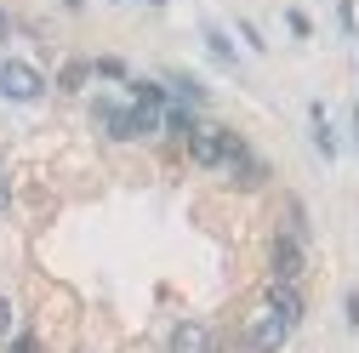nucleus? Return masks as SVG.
<instances>
[{
  "label": "nucleus",
  "instance_id": "f03ea898",
  "mask_svg": "<svg viewBox=\"0 0 359 353\" xmlns=\"http://www.w3.org/2000/svg\"><path fill=\"white\" fill-rule=\"evenodd\" d=\"M291 331H297V325H285V319L274 314V307H268V302H262V307H257V314L245 319V347H251V353H280Z\"/></svg>",
  "mask_w": 359,
  "mask_h": 353
},
{
  "label": "nucleus",
  "instance_id": "f257e3e1",
  "mask_svg": "<svg viewBox=\"0 0 359 353\" xmlns=\"http://www.w3.org/2000/svg\"><path fill=\"white\" fill-rule=\"evenodd\" d=\"M0 97H6V103H40V97H46V80H40L34 63L6 57V63H0Z\"/></svg>",
  "mask_w": 359,
  "mask_h": 353
},
{
  "label": "nucleus",
  "instance_id": "20e7f679",
  "mask_svg": "<svg viewBox=\"0 0 359 353\" xmlns=\"http://www.w3.org/2000/svg\"><path fill=\"white\" fill-rule=\"evenodd\" d=\"M302 274H308L302 240H297V234H280V240H274V279H291V285H297Z\"/></svg>",
  "mask_w": 359,
  "mask_h": 353
},
{
  "label": "nucleus",
  "instance_id": "9b49d317",
  "mask_svg": "<svg viewBox=\"0 0 359 353\" xmlns=\"http://www.w3.org/2000/svg\"><path fill=\"white\" fill-rule=\"evenodd\" d=\"M313 143H320V154H337V143H331V125H325V109H313Z\"/></svg>",
  "mask_w": 359,
  "mask_h": 353
},
{
  "label": "nucleus",
  "instance_id": "0eeeda50",
  "mask_svg": "<svg viewBox=\"0 0 359 353\" xmlns=\"http://www.w3.org/2000/svg\"><path fill=\"white\" fill-rule=\"evenodd\" d=\"M268 307H274L285 325H302V314H308V307H302V291H297L291 279H268Z\"/></svg>",
  "mask_w": 359,
  "mask_h": 353
},
{
  "label": "nucleus",
  "instance_id": "1a4fd4ad",
  "mask_svg": "<svg viewBox=\"0 0 359 353\" xmlns=\"http://www.w3.org/2000/svg\"><path fill=\"white\" fill-rule=\"evenodd\" d=\"M92 74H97L92 63H63V69H57V85H63V92H80V85L92 80Z\"/></svg>",
  "mask_w": 359,
  "mask_h": 353
},
{
  "label": "nucleus",
  "instance_id": "9d476101",
  "mask_svg": "<svg viewBox=\"0 0 359 353\" xmlns=\"http://www.w3.org/2000/svg\"><path fill=\"white\" fill-rule=\"evenodd\" d=\"M131 97L149 103V109H165V85H154V80H131Z\"/></svg>",
  "mask_w": 359,
  "mask_h": 353
},
{
  "label": "nucleus",
  "instance_id": "f8f14e48",
  "mask_svg": "<svg viewBox=\"0 0 359 353\" xmlns=\"http://www.w3.org/2000/svg\"><path fill=\"white\" fill-rule=\"evenodd\" d=\"M165 125L177 131V137H189V131H194V114H183V109H165Z\"/></svg>",
  "mask_w": 359,
  "mask_h": 353
},
{
  "label": "nucleus",
  "instance_id": "6e6552de",
  "mask_svg": "<svg viewBox=\"0 0 359 353\" xmlns=\"http://www.w3.org/2000/svg\"><path fill=\"white\" fill-rule=\"evenodd\" d=\"M222 171H229L234 176V183H262V165H257V154L245 148V137H240V131H234V137H229V165H222Z\"/></svg>",
  "mask_w": 359,
  "mask_h": 353
},
{
  "label": "nucleus",
  "instance_id": "39448f33",
  "mask_svg": "<svg viewBox=\"0 0 359 353\" xmlns=\"http://www.w3.org/2000/svg\"><path fill=\"white\" fill-rule=\"evenodd\" d=\"M165 353H217V336H211V325L183 319V325H171V347Z\"/></svg>",
  "mask_w": 359,
  "mask_h": 353
},
{
  "label": "nucleus",
  "instance_id": "7ed1b4c3",
  "mask_svg": "<svg viewBox=\"0 0 359 353\" xmlns=\"http://www.w3.org/2000/svg\"><path fill=\"white\" fill-rule=\"evenodd\" d=\"M229 137H234V131H222V125H194L183 143H189V160H194V165L222 171V165H229Z\"/></svg>",
  "mask_w": 359,
  "mask_h": 353
},
{
  "label": "nucleus",
  "instance_id": "f3484780",
  "mask_svg": "<svg viewBox=\"0 0 359 353\" xmlns=\"http://www.w3.org/2000/svg\"><path fill=\"white\" fill-rule=\"evenodd\" d=\"M154 6H165V0H154Z\"/></svg>",
  "mask_w": 359,
  "mask_h": 353
},
{
  "label": "nucleus",
  "instance_id": "2eb2a0df",
  "mask_svg": "<svg viewBox=\"0 0 359 353\" xmlns=\"http://www.w3.org/2000/svg\"><path fill=\"white\" fill-rule=\"evenodd\" d=\"M12 211V176H0V216Z\"/></svg>",
  "mask_w": 359,
  "mask_h": 353
},
{
  "label": "nucleus",
  "instance_id": "ddd939ff",
  "mask_svg": "<svg viewBox=\"0 0 359 353\" xmlns=\"http://www.w3.org/2000/svg\"><path fill=\"white\" fill-rule=\"evenodd\" d=\"M92 69H97V74H103V80H126V63H120V57H97V63H92Z\"/></svg>",
  "mask_w": 359,
  "mask_h": 353
},
{
  "label": "nucleus",
  "instance_id": "4468645a",
  "mask_svg": "<svg viewBox=\"0 0 359 353\" xmlns=\"http://www.w3.org/2000/svg\"><path fill=\"white\" fill-rule=\"evenodd\" d=\"M6 336H12V302L0 296V342H6Z\"/></svg>",
  "mask_w": 359,
  "mask_h": 353
},
{
  "label": "nucleus",
  "instance_id": "dca6fc26",
  "mask_svg": "<svg viewBox=\"0 0 359 353\" xmlns=\"http://www.w3.org/2000/svg\"><path fill=\"white\" fill-rule=\"evenodd\" d=\"M353 143H359V109H353Z\"/></svg>",
  "mask_w": 359,
  "mask_h": 353
},
{
  "label": "nucleus",
  "instance_id": "423d86ee",
  "mask_svg": "<svg viewBox=\"0 0 359 353\" xmlns=\"http://www.w3.org/2000/svg\"><path fill=\"white\" fill-rule=\"evenodd\" d=\"M97 125L109 131L114 143H131V137H143V131H137V109H120V103H97Z\"/></svg>",
  "mask_w": 359,
  "mask_h": 353
}]
</instances>
